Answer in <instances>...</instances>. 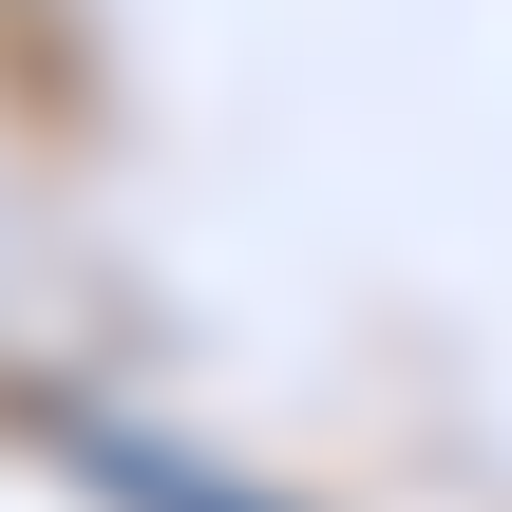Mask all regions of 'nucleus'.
I'll return each mask as SVG.
<instances>
[{"label": "nucleus", "instance_id": "nucleus-1", "mask_svg": "<svg viewBox=\"0 0 512 512\" xmlns=\"http://www.w3.org/2000/svg\"><path fill=\"white\" fill-rule=\"evenodd\" d=\"M38 437H57V475H95L114 512H285V494H247V475H209L190 437H133V418H95V399H38Z\"/></svg>", "mask_w": 512, "mask_h": 512}]
</instances>
